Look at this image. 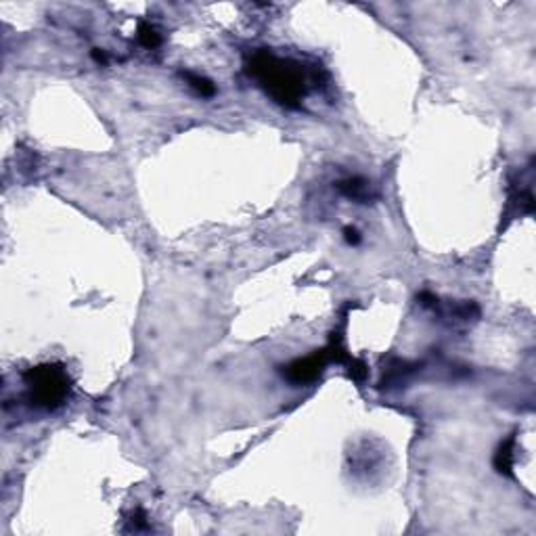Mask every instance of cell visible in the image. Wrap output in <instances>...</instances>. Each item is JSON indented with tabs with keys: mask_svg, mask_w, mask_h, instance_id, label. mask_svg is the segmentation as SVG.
Masks as SVG:
<instances>
[{
	"mask_svg": "<svg viewBox=\"0 0 536 536\" xmlns=\"http://www.w3.org/2000/svg\"><path fill=\"white\" fill-rule=\"evenodd\" d=\"M248 71L270 99H275L279 105L287 109H295L302 103L313 80L311 71L302 63L281 59L268 50L254 53L250 57Z\"/></svg>",
	"mask_w": 536,
	"mask_h": 536,
	"instance_id": "obj_1",
	"label": "cell"
},
{
	"mask_svg": "<svg viewBox=\"0 0 536 536\" xmlns=\"http://www.w3.org/2000/svg\"><path fill=\"white\" fill-rule=\"evenodd\" d=\"M26 384L30 388V400L34 407L53 411L61 407L71 390L69 375L61 364H40L26 373Z\"/></svg>",
	"mask_w": 536,
	"mask_h": 536,
	"instance_id": "obj_2",
	"label": "cell"
},
{
	"mask_svg": "<svg viewBox=\"0 0 536 536\" xmlns=\"http://www.w3.org/2000/svg\"><path fill=\"white\" fill-rule=\"evenodd\" d=\"M327 360H331L329 350H321L315 352L311 356H304V358H295L293 362H289L283 371V375L293 381V384H308V381L317 379L321 375V371L325 369Z\"/></svg>",
	"mask_w": 536,
	"mask_h": 536,
	"instance_id": "obj_3",
	"label": "cell"
},
{
	"mask_svg": "<svg viewBox=\"0 0 536 536\" xmlns=\"http://www.w3.org/2000/svg\"><path fill=\"white\" fill-rule=\"evenodd\" d=\"M338 189L352 201H358V203H369L375 199V193H373V187L369 181H364L362 176H348L344 181L338 183Z\"/></svg>",
	"mask_w": 536,
	"mask_h": 536,
	"instance_id": "obj_4",
	"label": "cell"
},
{
	"mask_svg": "<svg viewBox=\"0 0 536 536\" xmlns=\"http://www.w3.org/2000/svg\"><path fill=\"white\" fill-rule=\"evenodd\" d=\"M513 448H515V436H511V438H507L505 442H501L499 450L495 452V468H497L499 474H505V476L511 474L513 461H515Z\"/></svg>",
	"mask_w": 536,
	"mask_h": 536,
	"instance_id": "obj_5",
	"label": "cell"
},
{
	"mask_svg": "<svg viewBox=\"0 0 536 536\" xmlns=\"http://www.w3.org/2000/svg\"><path fill=\"white\" fill-rule=\"evenodd\" d=\"M183 78L199 97H214L216 95V84L212 80H207L205 75H199L195 71H183Z\"/></svg>",
	"mask_w": 536,
	"mask_h": 536,
	"instance_id": "obj_6",
	"label": "cell"
},
{
	"mask_svg": "<svg viewBox=\"0 0 536 536\" xmlns=\"http://www.w3.org/2000/svg\"><path fill=\"white\" fill-rule=\"evenodd\" d=\"M138 42H140L145 48H156V46H160L162 36H160V32L153 28L151 24H140V26H138Z\"/></svg>",
	"mask_w": 536,
	"mask_h": 536,
	"instance_id": "obj_7",
	"label": "cell"
},
{
	"mask_svg": "<svg viewBox=\"0 0 536 536\" xmlns=\"http://www.w3.org/2000/svg\"><path fill=\"white\" fill-rule=\"evenodd\" d=\"M344 239H346L350 246H356V243H360V233L356 231L354 226H346V228H344Z\"/></svg>",
	"mask_w": 536,
	"mask_h": 536,
	"instance_id": "obj_8",
	"label": "cell"
},
{
	"mask_svg": "<svg viewBox=\"0 0 536 536\" xmlns=\"http://www.w3.org/2000/svg\"><path fill=\"white\" fill-rule=\"evenodd\" d=\"M93 57H95V61H97V63H103V65L107 63V55H105L101 48H93Z\"/></svg>",
	"mask_w": 536,
	"mask_h": 536,
	"instance_id": "obj_9",
	"label": "cell"
}]
</instances>
